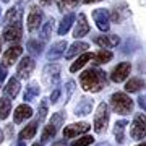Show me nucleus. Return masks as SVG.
Wrapping results in <instances>:
<instances>
[{
	"instance_id": "obj_38",
	"label": "nucleus",
	"mask_w": 146,
	"mask_h": 146,
	"mask_svg": "<svg viewBox=\"0 0 146 146\" xmlns=\"http://www.w3.org/2000/svg\"><path fill=\"white\" fill-rule=\"evenodd\" d=\"M60 94H62L60 88H54L52 94H50V98H49V102H52V104H55V102L58 101V98H60Z\"/></svg>"
},
{
	"instance_id": "obj_37",
	"label": "nucleus",
	"mask_w": 146,
	"mask_h": 146,
	"mask_svg": "<svg viewBox=\"0 0 146 146\" xmlns=\"http://www.w3.org/2000/svg\"><path fill=\"white\" fill-rule=\"evenodd\" d=\"M75 86H76V83H75L73 80H68V81H67V84H65V102L70 101L72 94L75 93Z\"/></svg>"
},
{
	"instance_id": "obj_44",
	"label": "nucleus",
	"mask_w": 146,
	"mask_h": 146,
	"mask_svg": "<svg viewBox=\"0 0 146 146\" xmlns=\"http://www.w3.org/2000/svg\"><path fill=\"white\" fill-rule=\"evenodd\" d=\"M2 141H3V131L0 130V143H2Z\"/></svg>"
},
{
	"instance_id": "obj_39",
	"label": "nucleus",
	"mask_w": 146,
	"mask_h": 146,
	"mask_svg": "<svg viewBox=\"0 0 146 146\" xmlns=\"http://www.w3.org/2000/svg\"><path fill=\"white\" fill-rule=\"evenodd\" d=\"M5 78H7V67L3 65V63H0V86L3 84Z\"/></svg>"
},
{
	"instance_id": "obj_48",
	"label": "nucleus",
	"mask_w": 146,
	"mask_h": 146,
	"mask_svg": "<svg viewBox=\"0 0 146 146\" xmlns=\"http://www.w3.org/2000/svg\"><path fill=\"white\" fill-rule=\"evenodd\" d=\"M136 146H146V141L145 143H140V145H136Z\"/></svg>"
},
{
	"instance_id": "obj_6",
	"label": "nucleus",
	"mask_w": 146,
	"mask_h": 146,
	"mask_svg": "<svg viewBox=\"0 0 146 146\" xmlns=\"http://www.w3.org/2000/svg\"><path fill=\"white\" fill-rule=\"evenodd\" d=\"M42 20H44V13H42L41 8H39L37 5L31 7V10H29V13H28V18H26L28 31H29V33H34V31H37V29H41Z\"/></svg>"
},
{
	"instance_id": "obj_46",
	"label": "nucleus",
	"mask_w": 146,
	"mask_h": 146,
	"mask_svg": "<svg viewBox=\"0 0 146 146\" xmlns=\"http://www.w3.org/2000/svg\"><path fill=\"white\" fill-rule=\"evenodd\" d=\"M98 146H110V145H109V143H99Z\"/></svg>"
},
{
	"instance_id": "obj_10",
	"label": "nucleus",
	"mask_w": 146,
	"mask_h": 146,
	"mask_svg": "<svg viewBox=\"0 0 146 146\" xmlns=\"http://www.w3.org/2000/svg\"><path fill=\"white\" fill-rule=\"evenodd\" d=\"M130 70H131V65L130 62H122L119 63L117 67L110 72V80L114 81V83H122V81H125L128 78V75H130Z\"/></svg>"
},
{
	"instance_id": "obj_20",
	"label": "nucleus",
	"mask_w": 146,
	"mask_h": 146,
	"mask_svg": "<svg viewBox=\"0 0 146 146\" xmlns=\"http://www.w3.org/2000/svg\"><path fill=\"white\" fill-rule=\"evenodd\" d=\"M20 80L16 78V76H11L8 81H7L5 88H3V94H5V98H8V99H13V98H16L18 96V93H20Z\"/></svg>"
},
{
	"instance_id": "obj_1",
	"label": "nucleus",
	"mask_w": 146,
	"mask_h": 146,
	"mask_svg": "<svg viewBox=\"0 0 146 146\" xmlns=\"http://www.w3.org/2000/svg\"><path fill=\"white\" fill-rule=\"evenodd\" d=\"M80 84L88 93H99L101 89H104L109 84V80H107V75L101 68L93 67L84 70L80 75Z\"/></svg>"
},
{
	"instance_id": "obj_15",
	"label": "nucleus",
	"mask_w": 146,
	"mask_h": 146,
	"mask_svg": "<svg viewBox=\"0 0 146 146\" xmlns=\"http://www.w3.org/2000/svg\"><path fill=\"white\" fill-rule=\"evenodd\" d=\"M3 39L8 42L11 41H20L21 36H23V25L21 23H16V25H10V26L3 28V33H2Z\"/></svg>"
},
{
	"instance_id": "obj_50",
	"label": "nucleus",
	"mask_w": 146,
	"mask_h": 146,
	"mask_svg": "<svg viewBox=\"0 0 146 146\" xmlns=\"http://www.w3.org/2000/svg\"><path fill=\"white\" fill-rule=\"evenodd\" d=\"M0 49H2V41H0Z\"/></svg>"
},
{
	"instance_id": "obj_18",
	"label": "nucleus",
	"mask_w": 146,
	"mask_h": 146,
	"mask_svg": "<svg viewBox=\"0 0 146 146\" xmlns=\"http://www.w3.org/2000/svg\"><path fill=\"white\" fill-rule=\"evenodd\" d=\"M21 16H23V10H21V5L11 7L10 10L7 11L5 18H3V28H5V26H10V25H16V23H21Z\"/></svg>"
},
{
	"instance_id": "obj_11",
	"label": "nucleus",
	"mask_w": 146,
	"mask_h": 146,
	"mask_svg": "<svg viewBox=\"0 0 146 146\" xmlns=\"http://www.w3.org/2000/svg\"><path fill=\"white\" fill-rule=\"evenodd\" d=\"M89 33V23H88V18L84 13H80L76 16V21H75V29H73V37L78 41L81 39L83 36H86Z\"/></svg>"
},
{
	"instance_id": "obj_24",
	"label": "nucleus",
	"mask_w": 146,
	"mask_h": 146,
	"mask_svg": "<svg viewBox=\"0 0 146 146\" xmlns=\"http://www.w3.org/2000/svg\"><path fill=\"white\" fill-rule=\"evenodd\" d=\"M91 58H93V54H91V52L81 54V55H80V57L76 58V60L72 63V65H70V72H72V73H76L78 70H81V68H83L84 65H86V63L91 60Z\"/></svg>"
},
{
	"instance_id": "obj_32",
	"label": "nucleus",
	"mask_w": 146,
	"mask_h": 146,
	"mask_svg": "<svg viewBox=\"0 0 146 146\" xmlns=\"http://www.w3.org/2000/svg\"><path fill=\"white\" fill-rule=\"evenodd\" d=\"M42 46H44V42H41L39 39H31V41H28L26 47L33 55H41L42 54Z\"/></svg>"
},
{
	"instance_id": "obj_40",
	"label": "nucleus",
	"mask_w": 146,
	"mask_h": 146,
	"mask_svg": "<svg viewBox=\"0 0 146 146\" xmlns=\"http://www.w3.org/2000/svg\"><path fill=\"white\" fill-rule=\"evenodd\" d=\"M138 106L146 112V94H141L140 98H138Z\"/></svg>"
},
{
	"instance_id": "obj_49",
	"label": "nucleus",
	"mask_w": 146,
	"mask_h": 146,
	"mask_svg": "<svg viewBox=\"0 0 146 146\" xmlns=\"http://www.w3.org/2000/svg\"><path fill=\"white\" fill-rule=\"evenodd\" d=\"M2 2H10V0H2Z\"/></svg>"
},
{
	"instance_id": "obj_35",
	"label": "nucleus",
	"mask_w": 146,
	"mask_h": 146,
	"mask_svg": "<svg viewBox=\"0 0 146 146\" xmlns=\"http://www.w3.org/2000/svg\"><path fill=\"white\" fill-rule=\"evenodd\" d=\"M63 122H65V114H63V112H55V114H52V117L49 120V123L52 127H55L57 130L63 125Z\"/></svg>"
},
{
	"instance_id": "obj_23",
	"label": "nucleus",
	"mask_w": 146,
	"mask_h": 146,
	"mask_svg": "<svg viewBox=\"0 0 146 146\" xmlns=\"http://www.w3.org/2000/svg\"><path fill=\"white\" fill-rule=\"evenodd\" d=\"M112 57H114V54L110 52V50H107V49H101V50H98L96 54H93V63L94 65H104V63H109L110 60H112Z\"/></svg>"
},
{
	"instance_id": "obj_2",
	"label": "nucleus",
	"mask_w": 146,
	"mask_h": 146,
	"mask_svg": "<svg viewBox=\"0 0 146 146\" xmlns=\"http://www.w3.org/2000/svg\"><path fill=\"white\" fill-rule=\"evenodd\" d=\"M110 107L114 109V112L122 115L130 114L133 107H135V102L127 93H114L110 96Z\"/></svg>"
},
{
	"instance_id": "obj_12",
	"label": "nucleus",
	"mask_w": 146,
	"mask_h": 146,
	"mask_svg": "<svg viewBox=\"0 0 146 146\" xmlns=\"http://www.w3.org/2000/svg\"><path fill=\"white\" fill-rule=\"evenodd\" d=\"M67 47H68L67 41H58V42H55V44H52V46H50V49L47 50L46 58L49 60V62H55V60H58V58H62L63 55H65Z\"/></svg>"
},
{
	"instance_id": "obj_5",
	"label": "nucleus",
	"mask_w": 146,
	"mask_h": 146,
	"mask_svg": "<svg viewBox=\"0 0 146 146\" xmlns=\"http://www.w3.org/2000/svg\"><path fill=\"white\" fill-rule=\"evenodd\" d=\"M130 136L133 140H143L146 136V115L136 114L130 127Z\"/></svg>"
},
{
	"instance_id": "obj_14",
	"label": "nucleus",
	"mask_w": 146,
	"mask_h": 146,
	"mask_svg": "<svg viewBox=\"0 0 146 146\" xmlns=\"http://www.w3.org/2000/svg\"><path fill=\"white\" fill-rule=\"evenodd\" d=\"M21 54H23V47L21 46H11L8 47L5 52H3V58H2V63L5 65V67H10V65H13V63L18 60V58L21 57Z\"/></svg>"
},
{
	"instance_id": "obj_26",
	"label": "nucleus",
	"mask_w": 146,
	"mask_h": 146,
	"mask_svg": "<svg viewBox=\"0 0 146 146\" xmlns=\"http://www.w3.org/2000/svg\"><path fill=\"white\" fill-rule=\"evenodd\" d=\"M128 125V122L125 119L123 120H119V122H115V127H114V135H115V140L119 145H122L123 141H125V127Z\"/></svg>"
},
{
	"instance_id": "obj_13",
	"label": "nucleus",
	"mask_w": 146,
	"mask_h": 146,
	"mask_svg": "<svg viewBox=\"0 0 146 146\" xmlns=\"http://www.w3.org/2000/svg\"><path fill=\"white\" fill-rule=\"evenodd\" d=\"M94 44H98L101 49H114L120 44V37L117 34H107V36H96L94 37Z\"/></svg>"
},
{
	"instance_id": "obj_30",
	"label": "nucleus",
	"mask_w": 146,
	"mask_h": 146,
	"mask_svg": "<svg viewBox=\"0 0 146 146\" xmlns=\"http://www.w3.org/2000/svg\"><path fill=\"white\" fill-rule=\"evenodd\" d=\"M83 0H57V7L60 11H68V10H73L81 3Z\"/></svg>"
},
{
	"instance_id": "obj_31",
	"label": "nucleus",
	"mask_w": 146,
	"mask_h": 146,
	"mask_svg": "<svg viewBox=\"0 0 146 146\" xmlns=\"http://www.w3.org/2000/svg\"><path fill=\"white\" fill-rule=\"evenodd\" d=\"M57 135V128L52 127L50 123H47L44 128H42V133H41V143H47V141H50L54 136Z\"/></svg>"
},
{
	"instance_id": "obj_47",
	"label": "nucleus",
	"mask_w": 146,
	"mask_h": 146,
	"mask_svg": "<svg viewBox=\"0 0 146 146\" xmlns=\"http://www.w3.org/2000/svg\"><path fill=\"white\" fill-rule=\"evenodd\" d=\"M33 146H42V143H34Z\"/></svg>"
},
{
	"instance_id": "obj_36",
	"label": "nucleus",
	"mask_w": 146,
	"mask_h": 146,
	"mask_svg": "<svg viewBox=\"0 0 146 146\" xmlns=\"http://www.w3.org/2000/svg\"><path fill=\"white\" fill-rule=\"evenodd\" d=\"M93 141H94V138L91 135H83V136H80L78 140H73L72 146H89V145H93Z\"/></svg>"
},
{
	"instance_id": "obj_9",
	"label": "nucleus",
	"mask_w": 146,
	"mask_h": 146,
	"mask_svg": "<svg viewBox=\"0 0 146 146\" xmlns=\"http://www.w3.org/2000/svg\"><path fill=\"white\" fill-rule=\"evenodd\" d=\"M91 125L86 122H78V123H72L63 128V138H78L80 135H84L86 131H89Z\"/></svg>"
},
{
	"instance_id": "obj_3",
	"label": "nucleus",
	"mask_w": 146,
	"mask_h": 146,
	"mask_svg": "<svg viewBox=\"0 0 146 146\" xmlns=\"http://www.w3.org/2000/svg\"><path fill=\"white\" fill-rule=\"evenodd\" d=\"M109 106L106 104V102H101L98 106V110H96V114H94V131L96 133H106L107 130V125H109Z\"/></svg>"
},
{
	"instance_id": "obj_21",
	"label": "nucleus",
	"mask_w": 146,
	"mask_h": 146,
	"mask_svg": "<svg viewBox=\"0 0 146 146\" xmlns=\"http://www.w3.org/2000/svg\"><path fill=\"white\" fill-rule=\"evenodd\" d=\"M31 115H33V109L29 106L20 104L15 109V112H13V122L15 123H21V122H25L26 119H29Z\"/></svg>"
},
{
	"instance_id": "obj_25",
	"label": "nucleus",
	"mask_w": 146,
	"mask_h": 146,
	"mask_svg": "<svg viewBox=\"0 0 146 146\" xmlns=\"http://www.w3.org/2000/svg\"><path fill=\"white\" fill-rule=\"evenodd\" d=\"M37 120H34V122H31V123H28L23 130L20 131V141H25V140H31V138H34V135H36L37 131Z\"/></svg>"
},
{
	"instance_id": "obj_29",
	"label": "nucleus",
	"mask_w": 146,
	"mask_h": 146,
	"mask_svg": "<svg viewBox=\"0 0 146 146\" xmlns=\"http://www.w3.org/2000/svg\"><path fill=\"white\" fill-rule=\"evenodd\" d=\"M11 112V101L8 98H0V120H5Z\"/></svg>"
},
{
	"instance_id": "obj_8",
	"label": "nucleus",
	"mask_w": 146,
	"mask_h": 146,
	"mask_svg": "<svg viewBox=\"0 0 146 146\" xmlns=\"http://www.w3.org/2000/svg\"><path fill=\"white\" fill-rule=\"evenodd\" d=\"M93 20L99 31L107 33L110 29V11L109 10H106V8H96L93 11Z\"/></svg>"
},
{
	"instance_id": "obj_41",
	"label": "nucleus",
	"mask_w": 146,
	"mask_h": 146,
	"mask_svg": "<svg viewBox=\"0 0 146 146\" xmlns=\"http://www.w3.org/2000/svg\"><path fill=\"white\" fill-rule=\"evenodd\" d=\"M50 146H67V143H65L63 140H57V141H54Z\"/></svg>"
},
{
	"instance_id": "obj_16",
	"label": "nucleus",
	"mask_w": 146,
	"mask_h": 146,
	"mask_svg": "<svg viewBox=\"0 0 146 146\" xmlns=\"http://www.w3.org/2000/svg\"><path fill=\"white\" fill-rule=\"evenodd\" d=\"M88 49H89V44H88V42L75 41L72 46L68 47L67 52H65V58H67V60H72V58H73V57H76V55L80 57L81 54L88 52Z\"/></svg>"
},
{
	"instance_id": "obj_43",
	"label": "nucleus",
	"mask_w": 146,
	"mask_h": 146,
	"mask_svg": "<svg viewBox=\"0 0 146 146\" xmlns=\"http://www.w3.org/2000/svg\"><path fill=\"white\" fill-rule=\"evenodd\" d=\"M84 3H96V2H102V0H83Z\"/></svg>"
},
{
	"instance_id": "obj_19",
	"label": "nucleus",
	"mask_w": 146,
	"mask_h": 146,
	"mask_svg": "<svg viewBox=\"0 0 146 146\" xmlns=\"http://www.w3.org/2000/svg\"><path fill=\"white\" fill-rule=\"evenodd\" d=\"M128 16H130V10H128L127 3H119V5L114 7V10L110 13V21H114V23L119 25V23H122Z\"/></svg>"
},
{
	"instance_id": "obj_28",
	"label": "nucleus",
	"mask_w": 146,
	"mask_h": 146,
	"mask_svg": "<svg viewBox=\"0 0 146 146\" xmlns=\"http://www.w3.org/2000/svg\"><path fill=\"white\" fill-rule=\"evenodd\" d=\"M146 83H145V80H141V78H130L128 81H127L125 84V91L127 93H138L141 88H145Z\"/></svg>"
},
{
	"instance_id": "obj_33",
	"label": "nucleus",
	"mask_w": 146,
	"mask_h": 146,
	"mask_svg": "<svg viewBox=\"0 0 146 146\" xmlns=\"http://www.w3.org/2000/svg\"><path fill=\"white\" fill-rule=\"evenodd\" d=\"M37 94H39V86H37V83H29L26 86V91H25L23 99L25 101H33Z\"/></svg>"
},
{
	"instance_id": "obj_7",
	"label": "nucleus",
	"mask_w": 146,
	"mask_h": 146,
	"mask_svg": "<svg viewBox=\"0 0 146 146\" xmlns=\"http://www.w3.org/2000/svg\"><path fill=\"white\" fill-rule=\"evenodd\" d=\"M34 68H36V62H34V58L29 57V55L23 57V58H21V62L18 63V68H16V78H18V80H28L33 75Z\"/></svg>"
},
{
	"instance_id": "obj_4",
	"label": "nucleus",
	"mask_w": 146,
	"mask_h": 146,
	"mask_svg": "<svg viewBox=\"0 0 146 146\" xmlns=\"http://www.w3.org/2000/svg\"><path fill=\"white\" fill-rule=\"evenodd\" d=\"M60 65L58 63H49L44 67L42 70V81L46 86L52 88V86H57L58 80H60Z\"/></svg>"
},
{
	"instance_id": "obj_42",
	"label": "nucleus",
	"mask_w": 146,
	"mask_h": 146,
	"mask_svg": "<svg viewBox=\"0 0 146 146\" xmlns=\"http://www.w3.org/2000/svg\"><path fill=\"white\" fill-rule=\"evenodd\" d=\"M39 2H41L42 5H50L52 2H55V0H39Z\"/></svg>"
},
{
	"instance_id": "obj_45",
	"label": "nucleus",
	"mask_w": 146,
	"mask_h": 146,
	"mask_svg": "<svg viewBox=\"0 0 146 146\" xmlns=\"http://www.w3.org/2000/svg\"><path fill=\"white\" fill-rule=\"evenodd\" d=\"M16 146H26V145H25V141H18V145Z\"/></svg>"
},
{
	"instance_id": "obj_27",
	"label": "nucleus",
	"mask_w": 146,
	"mask_h": 146,
	"mask_svg": "<svg viewBox=\"0 0 146 146\" xmlns=\"http://www.w3.org/2000/svg\"><path fill=\"white\" fill-rule=\"evenodd\" d=\"M54 25H55V21H54V18H50V20H47L44 25L41 26V42H46L49 41V37L52 36L54 33Z\"/></svg>"
},
{
	"instance_id": "obj_34",
	"label": "nucleus",
	"mask_w": 146,
	"mask_h": 146,
	"mask_svg": "<svg viewBox=\"0 0 146 146\" xmlns=\"http://www.w3.org/2000/svg\"><path fill=\"white\" fill-rule=\"evenodd\" d=\"M47 112H49V99H42L41 104H39V115H37V123L44 122L47 117Z\"/></svg>"
},
{
	"instance_id": "obj_22",
	"label": "nucleus",
	"mask_w": 146,
	"mask_h": 146,
	"mask_svg": "<svg viewBox=\"0 0 146 146\" xmlns=\"http://www.w3.org/2000/svg\"><path fill=\"white\" fill-rule=\"evenodd\" d=\"M76 21V15L75 13H67V15L62 18V21H60V25H58V29H57V33L60 34V36H65L68 31H70V28L73 26V23Z\"/></svg>"
},
{
	"instance_id": "obj_17",
	"label": "nucleus",
	"mask_w": 146,
	"mask_h": 146,
	"mask_svg": "<svg viewBox=\"0 0 146 146\" xmlns=\"http://www.w3.org/2000/svg\"><path fill=\"white\" fill-rule=\"evenodd\" d=\"M93 106H94V101L88 96H83L80 102L76 104L75 107V115L76 117H84V115H89L91 114V110H93Z\"/></svg>"
}]
</instances>
